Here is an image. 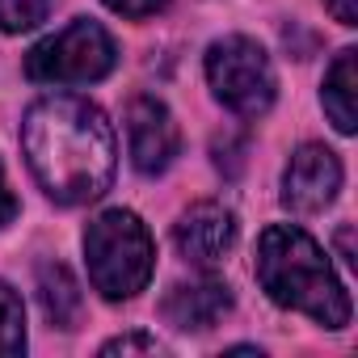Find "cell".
<instances>
[{
    "label": "cell",
    "mask_w": 358,
    "mask_h": 358,
    "mask_svg": "<svg viewBox=\"0 0 358 358\" xmlns=\"http://www.w3.org/2000/svg\"><path fill=\"white\" fill-rule=\"evenodd\" d=\"M22 152L34 182L59 207H85L114 182L118 143L114 127L89 97L51 93L22 118Z\"/></svg>",
    "instance_id": "1"
},
{
    "label": "cell",
    "mask_w": 358,
    "mask_h": 358,
    "mask_svg": "<svg viewBox=\"0 0 358 358\" xmlns=\"http://www.w3.org/2000/svg\"><path fill=\"white\" fill-rule=\"evenodd\" d=\"M257 282L291 312L312 316L324 329L350 324V291L333 274L324 249L295 224H270L257 241Z\"/></svg>",
    "instance_id": "2"
},
{
    "label": "cell",
    "mask_w": 358,
    "mask_h": 358,
    "mask_svg": "<svg viewBox=\"0 0 358 358\" xmlns=\"http://www.w3.org/2000/svg\"><path fill=\"white\" fill-rule=\"evenodd\" d=\"M85 262H89V282L110 299H135L156 270V245L152 232L135 211L110 207L85 228Z\"/></svg>",
    "instance_id": "3"
},
{
    "label": "cell",
    "mask_w": 358,
    "mask_h": 358,
    "mask_svg": "<svg viewBox=\"0 0 358 358\" xmlns=\"http://www.w3.org/2000/svg\"><path fill=\"white\" fill-rule=\"evenodd\" d=\"M207 85L236 118H262L278 97V76L266 47L245 34H228L207 47Z\"/></svg>",
    "instance_id": "4"
},
{
    "label": "cell",
    "mask_w": 358,
    "mask_h": 358,
    "mask_svg": "<svg viewBox=\"0 0 358 358\" xmlns=\"http://www.w3.org/2000/svg\"><path fill=\"white\" fill-rule=\"evenodd\" d=\"M118 64V47L110 30L93 17H76L59 34L43 38L26 55V76L34 85H93L110 76Z\"/></svg>",
    "instance_id": "5"
},
{
    "label": "cell",
    "mask_w": 358,
    "mask_h": 358,
    "mask_svg": "<svg viewBox=\"0 0 358 358\" xmlns=\"http://www.w3.org/2000/svg\"><path fill=\"white\" fill-rule=\"evenodd\" d=\"M341 190V160L324 143H299L282 169V207L295 215L324 211Z\"/></svg>",
    "instance_id": "6"
},
{
    "label": "cell",
    "mask_w": 358,
    "mask_h": 358,
    "mask_svg": "<svg viewBox=\"0 0 358 358\" xmlns=\"http://www.w3.org/2000/svg\"><path fill=\"white\" fill-rule=\"evenodd\" d=\"M127 148H131V164L143 177L164 173L182 152V131H177L173 110L156 97H135L127 106Z\"/></svg>",
    "instance_id": "7"
},
{
    "label": "cell",
    "mask_w": 358,
    "mask_h": 358,
    "mask_svg": "<svg viewBox=\"0 0 358 358\" xmlns=\"http://www.w3.org/2000/svg\"><path fill=\"white\" fill-rule=\"evenodd\" d=\"M173 245L190 266H220L232 245H236V215L224 207V203H194L177 215L173 224Z\"/></svg>",
    "instance_id": "8"
},
{
    "label": "cell",
    "mask_w": 358,
    "mask_h": 358,
    "mask_svg": "<svg viewBox=\"0 0 358 358\" xmlns=\"http://www.w3.org/2000/svg\"><path fill=\"white\" fill-rule=\"evenodd\" d=\"M160 312L182 333H207L232 312V291L215 274H203V278H190V282H173Z\"/></svg>",
    "instance_id": "9"
},
{
    "label": "cell",
    "mask_w": 358,
    "mask_h": 358,
    "mask_svg": "<svg viewBox=\"0 0 358 358\" xmlns=\"http://www.w3.org/2000/svg\"><path fill=\"white\" fill-rule=\"evenodd\" d=\"M320 101L341 135L358 131V51L354 47L337 51V59L329 64L324 85H320Z\"/></svg>",
    "instance_id": "10"
},
{
    "label": "cell",
    "mask_w": 358,
    "mask_h": 358,
    "mask_svg": "<svg viewBox=\"0 0 358 358\" xmlns=\"http://www.w3.org/2000/svg\"><path fill=\"white\" fill-rule=\"evenodd\" d=\"M38 299H43V312L55 329H76L80 316H85V295H80V282L72 278L68 266L59 262H47L38 266Z\"/></svg>",
    "instance_id": "11"
},
{
    "label": "cell",
    "mask_w": 358,
    "mask_h": 358,
    "mask_svg": "<svg viewBox=\"0 0 358 358\" xmlns=\"http://www.w3.org/2000/svg\"><path fill=\"white\" fill-rule=\"evenodd\" d=\"M17 354H26V308L9 282H0V358Z\"/></svg>",
    "instance_id": "12"
},
{
    "label": "cell",
    "mask_w": 358,
    "mask_h": 358,
    "mask_svg": "<svg viewBox=\"0 0 358 358\" xmlns=\"http://www.w3.org/2000/svg\"><path fill=\"white\" fill-rule=\"evenodd\" d=\"M47 5H51V0H0V30H5V34L34 30L47 17Z\"/></svg>",
    "instance_id": "13"
},
{
    "label": "cell",
    "mask_w": 358,
    "mask_h": 358,
    "mask_svg": "<svg viewBox=\"0 0 358 358\" xmlns=\"http://www.w3.org/2000/svg\"><path fill=\"white\" fill-rule=\"evenodd\" d=\"M164 345L156 341V337H148V333H122V337H114V341H106L101 345V354L110 358V354H160Z\"/></svg>",
    "instance_id": "14"
},
{
    "label": "cell",
    "mask_w": 358,
    "mask_h": 358,
    "mask_svg": "<svg viewBox=\"0 0 358 358\" xmlns=\"http://www.w3.org/2000/svg\"><path fill=\"white\" fill-rule=\"evenodd\" d=\"M106 9H114L118 17H131V22H143V17H156L169 0H101Z\"/></svg>",
    "instance_id": "15"
},
{
    "label": "cell",
    "mask_w": 358,
    "mask_h": 358,
    "mask_svg": "<svg viewBox=\"0 0 358 358\" xmlns=\"http://www.w3.org/2000/svg\"><path fill=\"white\" fill-rule=\"evenodd\" d=\"M324 9H329L341 26H358V0H324Z\"/></svg>",
    "instance_id": "16"
},
{
    "label": "cell",
    "mask_w": 358,
    "mask_h": 358,
    "mask_svg": "<svg viewBox=\"0 0 358 358\" xmlns=\"http://www.w3.org/2000/svg\"><path fill=\"white\" fill-rule=\"evenodd\" d=\"M13 215H17V199H13V190L5 182V169H0V228L13 224Z\"/></svg>",
    "instance_id": "17"
},
{
    "label": "cell",
    "mask_w": 358,
    "mask_h": 358,
    "mask_svg": "<svg viewBox=\"0 0 358 358\" xmlns=\"http://www.w3.org/2000/svg\"><path fill=\"white\" fill-rule=\"evenodd\" d=\"M337 249H341V257L354 266V228H341V232H337Z\"/></svg>",
    "instance_id": "18"
}]
</instances>
